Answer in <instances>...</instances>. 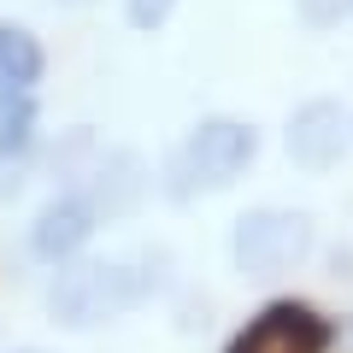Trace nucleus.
Returning <instances> with one entry per match:
<instances>
[{
	"mask_svg": "<svg viewBox=\"0 0 353 353\" xmlns=\"http://www.w3.org/2000/svg\"><path fill=\"white\" fill-rule=\"evenodd\" d=\"M41 41L30 36V30H18V24H0V83L6 88H30V83H41Z\"/></svg>",
	"mask_w": 353,
	"mask_h": 353,
	"instance_id": "0eeeda50",
	"label": "nucleus"
},
{
	"mask_svg": "<svg viewBox=\"0 0 353 353\" xmlns=\"http://www.w3.org/2000/svg\"><path fill=\"white\" fill-rule=\"evenodd\" d=\"M347 6H353V0H301V18H306L312 30H336Z\"/></svg>",
	"mask_w": 353,
	"mask_h": 353,
	"instance_id": "9d476101",
	"label": "nucleus"
},
{
	"mask_svg": "<svg viewBox=\"0 0 353 353\" xmlns=\"http://www.w3.org/2000/svg\"><path fill=\"white\" fill-rule=\"evenodd\" d=\"M306 248H312V218L283 212V206L236 218V236H230L236 271H248V277H277V271H289V265L306 259Z\"/></svg>",
	"mask_w": 353,
	"mask_h": 353,
	"instance_id": "7ed1b4c3",
	"label": "nucleus"
},
{
	"mask_svg": "<svg viewBox=\"0 0 353 353\" xmlns=\"http://www.w3.org/2000/svg\"><path fill=\"white\" fill-rule=\"evenodd\" d=\"M171 6H176V0H124V12H130L136 30H159L165 18H171Z\"/></svg>",
	"mask_w": 353,
	"mask_h": 353,
	"instance_id": "1a4fd4ad",
	"label": "nucleus"
},
{
	"mask_svg": "<svg viewBox=\"0 0 353 353\" xmlns=\"http://www.w3.org/2000/svg\"><path fill=\"white\" fill-rule=\"evenodd\" d=\"M30 141H36V101L18 88V94H6V106H0V153L18 159V153H30Z\"/></svg>",
	"mask_w": 353,
	"mask_h": 353,
	"instance_id": "6e6552de",
	"label": "nucleus"
},
{
	"mask_svg": "<svg viewBox=\"0 0 353 353\" xmlns=\"http://www.w3.org/2000/svg\"><path fill=\"white\" fill-rule=\"evenodd\" d=\"M88 236H94V201H83V194H59V201L36 218V230H30V241H36L41 259H71Z\"/></svg>",
	"mask_w": 353,
	"mask_h": 353,
	"instance_id": "423d86ee",
	"label": "nucleus"
},
{
	"mask_svg": "<svg viewBox=\"0 0 353 353\" xmlns=\"http://www.w3.org/2000/svg\"><path fill=\"white\" fill-rule=\"evenodd\" d=\"M324 347H330V324L301 301L265 306V312L230 341V353H324Z\"/></svg>",
	"mask_w": 353,
	"mask_h": 353,
	"instance_id": "20e7f679",
	"label": "nucleus"
},
{
	"mask_svg": "<svg viewBox=\"0 0 353 353\" xmlns=\"http://www.w3.org/2000/svg\"><path fill=\"white\" fill-rule=\"evenodd\" d=\"M289 153L306 171H330L341 153V106L336 101H306L289 118Z\"/></svg>",
	"mask_w": 353,
	"mask_h": 353,
	"instance_id": "39448f33",
	"label": "nucleus"
},
{
	"mask_svg": "<svg viewBox=\"0 0 353 353\" xmlns=\"http://www.w3.org/2000/svg\"><path fill=\"white\" fill-rule=\"evenodd\" d=\"M253 148V124H236V118H212V124L189 130V141L176 148L171 159V194H194V189H224L248 171Z\"/></svg>",
	"mask_w": 353,
	"mask_h": 353,
	"instance_id": "f257e3e1",
	"label": "nucleus"
},
{
	"mask_svg": "<svg viewBox=\"0 0 353 353\" xmlns=\"http://www.w3.org/2000/svg\"><path fill=\"white\" fill-rule=\"evenodd\" d=\"M148 294V277L130 271V265H71L59 283H53L48 306L59 324L88 330V324H106V318L130 312V306Z\"/></svg>",
	"mask_w": 353,
	"mask_h": 353,
	"instance_id": "f03ea898",
	"label": "nucleus"
}]
</instances>
